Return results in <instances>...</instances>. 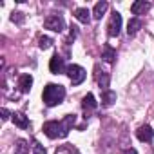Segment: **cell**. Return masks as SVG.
Here are the masks:
<instances>
[{
  "label": "cell",
  "mask_w": 154,
  "mask_h": 154,
  "mask_svg": "<svg viewBox=\"0 0 154 154\" xmlns=\"http://www.w3.org/2000/svg\"><path fill=\"white\" fill-rule=\"evenodd\" d=\"M49 71H51L53 74H62V72L67 71L65 62H63V58H62L60 54H54V56L49 60Z\"/></svg>",
  "instance_id": "cell-6"
},
{
  "label": "cell",
  "mask_w": 154,
  "mask_h": 154,
  "mask_svg": "<svg viewBox=\"0 0 154 154\" xmlns=\"http://www.w3.org/2000/svg\"><path fill=\"white\" fill-rule=\"evenodd\" d=\"M29 152V145L26 140H17V145H15V154H27Z\"/></svg>",
  "instance_id": "cell-15"
},
{
  "label": "cell",
  "mask_w": 154,
  "mask_h": 154,
  "mask_svg": "<svg viewBox=\"0 0 154 154\" xmlns=\"http://www.w3.org/2000/svg\"><path fill=\"white\" fill-rule=\"evenodd\" d=\"M33 152H35V154H45V147H42L38 141H35V143H33Z\"/></svg>",
  "instance_id": "cell-21"
},
{
  "label": "cell",
  "mask_w": 154,
  "mask_h": 154,
  "mask_svg": "<svg viewBox=\"0 0 154 154\" xmlns=\"http://www.w3.org/2000/svg\"><path fill=\"white\" fill-rule=\"evenodd\" d=\"M141 26H143V22H141L140 18H131L129 24H127V33H129V35H136V33L141 29Z\"/></svg>",
  "instance_id": "cell-13"
},
{
  "label": "cell",
  "mask_w": 154,
  "mask_h": 154,
  "mask_svg": "<svg viewBox=\"0 0 154 154\" xmlns=\"http://www.w3.org/2000/svg\"><path fill=\"white\" fill-rule=\"evenodd\" d=\"M102 58L105 60V62H114V58H116V51L111 47V45H105V49H103V54H102Z\"/></svg>",
  "instance_id": "cell-16"
},
{
  "label": "cell",
  "mask_w": 154,
  "mask_h": 154,
  "mask_svg": "<svg viewBox=\"0 0 154 154\" xmlns=\"http://www.w3.org/2000/svg\"><path fill=\"white\" fill-rule=\"evenodd\" d=\"M65 74L69 76V80L72 82V85H80V84L85 80V76H87L85 69H84L82 65H76V63L69 65V67H67V71H65Z\"/></svg>",
  "instance_id": "cell-2"
},
{
  "label": "cell",
  "mask_w": 154,
  "mask_h": 154,
  "mask_svg": "<svg viewBox=\"0 0 154 154\" xmlns=\"http://www.w3.org/2000/svg\"><path fill=\"white\" fill-rule=\"evenodd\" d=\"M120 31H122V15L118 11H114L112 17H111V20H109L107 33H109V36H118Z\"/></svg>",
  "instance_id": "cell-5"
},
{
  "label": "cell",
  "mask_w": 154,
  "mask_h": 154,
  "mask_svg": "<svg viewBox=\"0 0 154 154\" xmlns=\"http://www.w3.org/2000/svg\"><path fill=\"white\" fill-rule=\"evenodd\" d=\"M31 85H33V76L31 74H22L20 80H18V87L22 93H29L31 91Z\"/></svg>",
  "instance_id": "cell-9"
},
{
  "label": "cell",
  "mask_w": 154,
  "mask_h": 154,
  "mask_svg": "<svg viewBox=\"0 0 154 154\" xmlns=\"http://www.w3.org/2000/svg\"><path fill=\"white\" fill-rule=\"evenodd\" d=\"M0 114H2V120H9V116H13V114H9V111H8L6 107L0 109Z\"/></svg>",
  "instance_id": "cell-22"
},
{
  "label": "cell",
  "mask_w": 154,
  "mask_h": 154,
  "mask_svg": "<svg viewBox=\"0 0 154 154\" xmlns=\"http://www.w3.org/2000/svg\"><path fill=\"white\" fill-rule=\"evenodd\" d=\"M136 136H138L140 141H150L152 136H154V131H152L149 125H141V127L136 131Z\"/></svg>",
  "instance_id": "cell-8"
},
{
  "label": "cell",
  "mask_w": 154,
  "mask_h": 154,
  "mask_svg": "<svg viewBox=\"0 0 154 154\" xmlns=\"http://www.w3.org/2000/svg\"><path fill=\"white\" fill-rule=\"evenodd\" d=\"M20 15H22V13H13L11 20H13V22H15V20H17V22H22V17H20Z\"/></svg>",
  "instance_id": "cell-23"
},
{
  "label": "cell",
  "mask_w": 154,
  "mask_h": 154,
  "mask_svg": "<svg viewBox=\"0 0 154 154\" xmlns=\"http://www.w3.org/2000/svg\"><path fill=\"white\" fill-rule=\"evenodd\" d=\"M44 27H45V29H51V31H54V33H62L63 27H65V22H63V18H62L60 15H51V17L45 18Z\"/></svg>",
  "instance_id": "cell-4"
},
{
  "label": "cell",
  "mask_w": 154,
  "mask_h": 154,
  "mask_svg": "<svg viewBox=\"0 0 154 154\" xmlns=\"http://www.w3.org/2000/svg\"><path fill=\"white\" fill-rule=\"evenodd\" d=\"M123 154H138V150H136V149H125Z\"/></svg>",
  "instance_id": "cell-24"
},
{
  "label": "cell",
  "mask_w": 154,
  "mask_h": 154,
  "mask_svg": "<svg viewBox=\"0 0 154 154\" xmlns=\"http://www.w3.org/2000/svg\"><path fill=\"white\" fill-rule=\"evenodd\" d=\"M107 8H109V4L105 2V0H102V2H98V4L94 6V9H93V17H94L96 20H100V18H102V17L105 15Z\"/></svg>",
  "instance_id": "cell-12"
},
{
  "label": "cell",
  "mask_w": 154,
  "mask_h": 154,
  "mask_svg": "<svg viewBox=\"0 0 154 154\" xmlns=\"http://www.w3.org/2000/svg\"><path fill=\"white\" fill-rule=\"evenodd\" d=\"M44 134H45L47 138H51V140H54V138H63L65 132H63L62 122H54V120L45 122V123H44Z\"/></svg>",
  "instance_id": "cell-3"
},
{
  "label": "cell",
  "mask_w": 154,
  "mask_h": 154,
  "mask_svg": "<svg viewBox=\"0 0 154 154\" xmlns=\"http://www.w3.org/2000/svg\"><path fill=\"white\" fill-rule=\"evenodd\" d=\"M65 98V89L63 85H58V84H47L44 87V93H42V100L47 107H54L58 103H62Z\"/></svg>",
  "instance_id": "cell-1"
},
{
  "label": "cell",
  "mask_w": 154,
  "mask_h": 154,
  "mask_svg": "<svg viewBox=\"0 0 154 154\" xmlns=\"http://www.w3.org/2000/svg\"><path fill=\"white\" fill-rule=\"evenodd\" d=\"M74 36H76V27L72 26V27H71V38H74Z\"/></svg>",
  "instance_id": "cell-25"
},
{
  "label": "cell",
  "mask_w": 154,
  "mask_h": 154,
  "mask_svg": "<svg viewBox=\"0 0 154 154\" xmlns=\"http://www.w3.org/2000/svg\"><path fill=\"white\" fill-rule=\"evenodd\" d=\"M38 42H40V44H38V45H40V49H49V47H51V44H53V40H51L49 36H42Z\"/></svg>",
  "instance_id": "cell-19"
},
{
  "label": "cell",
  "mask_w": 154,
  "mask_h": 154,
  "mask_svg": "<svg viewBox=\"0 0 154 154\" xmlns=\"http://www.w3.org/2000/svg\"><path fill=\"white\" fill-rule=\"evenodd\" d=\"M74 17H76V20L82 22V24H89V20H91V11H89L87 8H78V9H74Z\"/></svg>",
  "instance_id": "cell-10"
},
{
  "label": "cell",
  "mask_w": 154,
  "mask_h": 154,
  "mask_svg": "<svg viewBox=\"0 0 154 154\" xmlns=\"http://www.w3.org/2000/svg\"><path fill=\"white\" fill-rule=\"evenodd\" d=\"M13 123L17 125V127H20V129H27L29 127V120H27V116L26 114H22V112H13Z\"/></svg>",
  "instance_id": "cell-11"
},
{
  "label": "cell",
  "mask_w": 154,
  "mask_h": 154,
  "mask_svg": "<svg viewBox=\"0 0 154 154\" xmlns=\"http://www.w3.org/2000/svg\"><path fill=\"white\" fill-rule=\"evenodd\" d=\"M98 84H100V87H107L109 85V76L103 72L102 76H98Z\"/></svg>",
  "instance_id": "cell-20"
},
{
  "label": "cell",
  "mask_w": 154,
  "mask_h": 154,
  "mask_svg": "<svg viewBox=\"0 0 154 154\" xmlns=\"http://www.w3.org/2000/svg\"><path fill=\"white\" fill-rule=\"evenodd\" d=\"M74 120H76V118H74L72 114H67V116H65V120L62 122V127H63V132H65V136H67V134H69V131L72 129V125H74Z\"/></svg>",
  "instance_id": "cell-17"
},
{
  "label": "cell",
  "mask_w": 154,
  "mask_h": 154,
  "mask_svg": "<svg viewBox=\"0 0 154 154\" xmlns=\"http://www.w3.org/2000/svg\"><path fill=\"white\" fill-rule=\"evenodd\" d=\"M96 105H98V103H96V100H94V96H93L91 93L84 96V107H85V109H96Z\"/></svg>",
  "instance_id": "cell-18"
},
{
  "label": "cell",
  "mask_w": 154,
  "mask_h": 154,
  "mask_svg": "<svg viewBox=\"0 0 154 154\" xmlns=\"http://www.w3.org/2000/svg\"><path fill=\"white\" fill-rule=\"evenodd\" d=\"M149 9H150V4L145 2V0H136V2H132V6H131L132 15H145Z\"/></svg>",
  "instance_id": "cell-7"
},
{
  "label": "cell",
  "mask_w": 154,
  "mask_h": 154,
  "mask_svg": "<svg viewBox=\"0 0 154 154\" xmlns=\"http://www.w3.org/2000/svg\"><path fill=\"white\" fill-rule=\"evenodd\" d=\"M114 102H116V93H114V91L105 89V91H103V94H102V103H103L105 107H109V105H112Z\"/></svg>",
  "instance_id": "cell-14"
}]
</instances>
